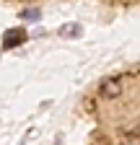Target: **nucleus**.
Masks as SVG:
<instances>
[{
    "label": "nucleus",
    "instance_id": "nucleus-1",
    "mask_svg": "<svg viewBox=\"0 0 140 145\" xmlns=\"http://www.w3.org/2000/svg\"><path fill=\"white\" fill-rule=\"evenodd\" d=\"M24 42H26V31H24L21 26L8 29V31L3 34V47H5V49H13V47H18V44H24Z\"/></svg>",
    "mask_w": 140,
    "mask_h": 145
},
{
    "label": "nucleus",
    "instance_id": "nucleus-2",
    "mask_svg": "<svg viewBox=\"0 0 140 145\" xmlns=\"http://www.w3.org/2000/svg\"><path fill=\"white\" fill-rule=\"evenodd\" d=\"M101 93L107 96V99L119 96V93H122V86H119V80H104V83H101Z\"/></svg>",
    "mask_w": 140,
    "mask_h": 145
},
{
    "label": "nucleus",
    "instance_id": "nucleus-4",
    "mask_svg": "<svg viewBox=\"0 0 140 145\" xmlns=\"http://www.w3.org/2000/svg\"><path fill=\"white\" fill-rule=\"evenodd\" d=\"M24 18H31V21H37V18H39V10H37V8H31V10H26V13H24Z\"/></svg>",
    "mask_w": 140,
    "mask_h": 145
},
{
    "label": "nucleus",
    "instance_id": "nucleus-3",
    "mask_svg": "<svg viewBox=\"0 0 140 145\" xmlns=\"http://www.w3.org/2000/svg\"><path fill=\"white\" fill-rule=\"evenodd\" d=\"M60 34H62V36H78V34H80V26H62Z\"/></svg>",
    "mask_w": 140,
    "mask_h": 145
}]
</instances>
